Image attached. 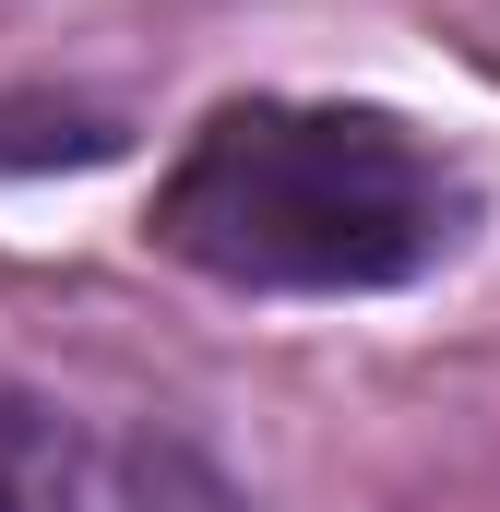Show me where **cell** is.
<instances>
[{
    "label": "cell",
    "mask_w": 500,
    "mask_h": 512,
    "mask_svg": "<svg viewBox=\"0 0 500 512\" xmlns=\"http://www.w3.org/2000/svg\"><path fill=\"white\" fill-rule=\"evenodd\" d=\"M0 512H72V465L24 405H0Z\"/></svg>",
    "instance_id": "obj_2"
},
{
    "label": "cell",
    "mask_w": 500,
    "mask_h": 512,
    "mask_svg": "<svg viewBox=\"0 0 500 512\" xmlns=\"http://www.w3.org/2000/svg\"><path fill=\"white\" fill-rule=\"evenodd\" d=\"M453 167L381 108H322V96H250L191 131V155L155 191V239L262 298H358L405 286L453 251Z\"/></svg>",
    "instance_id": "obj_1"
}]
</instances>
